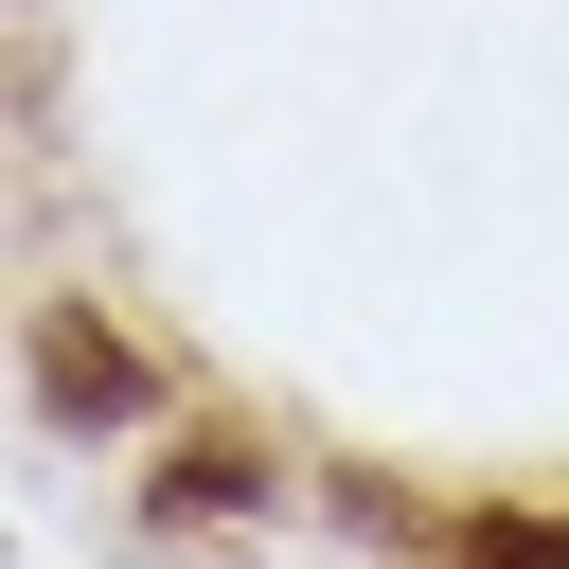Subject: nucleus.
Here are the masks:
<instances>
[{
  "label": "nucleus",
  "instance_id": "nucleus-1",
  "mask_svg": "<svg viewBox=\"0 0 569 569\" xmlns=\"http://www.w3.org/2000/svg\"><path fill=\"white\" fill-rule=\"evenodd\" d=\"M36 391H53V409H124V427L160 409V373H142V356H107L89 320H53V338H36Z\"/></svg>",
  "mask_w": 569,
  "mask_h": 569
},
{
  "label": "nucleus",
  "instance_id": "nucleus-2",
  "mask_svg": "<svg viewBox=\"0 0 569 569\" xmlns=\"http://www.w3.org/2000/svg\"><path fill=\"white\" fill-rule=\"evenodd\" d=\"M427 569H569V516H462Z\"/></svg>",
  "mask_w": 569,
  "mask_h": 569
}]
</instances>
